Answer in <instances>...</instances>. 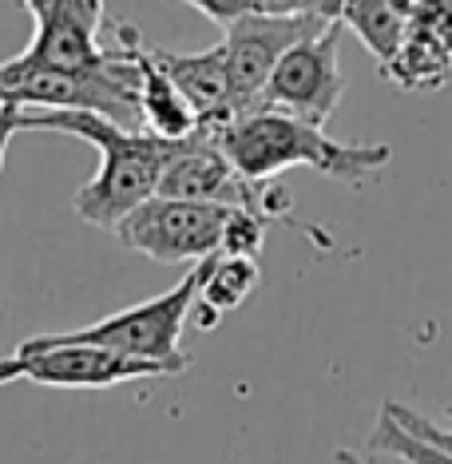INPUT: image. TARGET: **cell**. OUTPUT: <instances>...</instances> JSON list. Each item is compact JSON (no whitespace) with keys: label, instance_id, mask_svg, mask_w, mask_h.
Here are the masks:
<instances>
[{"label":"cell","instance_id":"obj_1","mask_svg":"<svg viewBox=\"0 0 452 464\" xmlns=\"http://www.w3.org/2000/svg\"><path fill=\"white\" fill-rule=\"evenodd\" d=\"M20 131H64L100 151L96 179L76 191V215L83 223L115 230L163 183L183 140H163L147 128H123L100 111L80 108H20Z\"/></svg>","mask_w":452,"mask_h":464},{"label":"cell","instance_id":"obj_2","mask_svg":"<svg viewBox=\"0 0 452 464\" xmlns=\"http://www.w3.org/2000/svg\"><path fill=\"white\" fill-rule=\"evenodd\" d=\"M210 140L226 151V160L250 179H274L290 167H310L325 179L361 187L385 163H393L389 143H341L330 140L318 123L298 120L278 108H246L223 128H207Z\"/></svg>","mask_w":452,"mask_h":464},{"label":"cell","instance_id":"obj_3","mask_svg":"<svg viewBox=\"0 0 452 464\" xmlns=\"http://www.w3.org/2000/svg\"><path fill=\"white\" fill-rule=\"evenodd\" d=\"M111 60L96 72H60L36 68L20 56L0 64V96L20 108H80L100 111L123 128H143L139 115V68L131 52L108 44Z\"/></svg>","mask_w":452,"mask_h":464},{"label":"cell","instance_id":"obj_4","mask_svg":"<svg viewBox=\"0 0 452 464\" xmlns=\"http://www.w3.org/2000/svg\"><path fill=\"white\" fill-rule=\"evenodd\" d=\"M215 258L218 255L198 258L195 266H187V278H178L171 290L159 294V298L135 302L128 310H115L91 325H80V330H60L56 337H64V342L108 345V350H120V353H131V357H151V362H171L178 373H187V369H191V357L178 350V337L187 330V318H191L198 290H203Z\"/></svg>","mask_w":452,"mask_h":464},{"label":"cell","instance_id":"obj_5","mask_svg":"<svg viewBox=\"0 0 452 464\" xmlns=\"http://www.w3.org/2000/svg\"><path fill=\"white\" fill-rule=\"evenodd\" d=\"M171 362L131 357L108 345L64 342L56 334H36L20 342L13 353L0 357V385L33 382L48 389H108L123 382H147V377H175Z\"/></svg>","mask_w":452,"mask_h":464},{"label":"cell","instance_id":"obj_6","mask_svg":"<svg viewBox=\"0 0 452 464\" xmlns=\"http://www.w3.org/2000/svg\"><path fill=\"white\" fill-rule=\"evenodd\" d=\"M235 207L203 203V198H171L151 195L115 227V235L128 250L155 262H187L223 255L226 218Z\"/></svg>","mask_w":452,"mask_h":464},{"label":"cell","instance_id":"obj_7","mask_svg":"<svg viewBox=\"0 0 452 464\" xmlns=\"http://www.w3.org/2000/svg\"><path fill=\"white\" fill-rule=\"evenodd\" d=\"M338 40H341V20H333L322 33L298 40L274 64L258 103L290 111V115H298V120H310V123H318V128H325L345 96Z\"/></svg>","mask_w":452,"mask_h":464},{"label":"cell","instance_id":"obj_8","mask_svg":"<svg viewBox=\"0 0 452 464\" xmlns=\"http://www.w3.org/2000/svg\"><path fill=\"white\" fill-rule=\"evenodd\" d=\"M333 20L322 16H274V13H246L226 24V68H230V88H235L238 111L258 108L262 88H266L270 72L286 52L313 33H322Z\"/></svg>","mask_w":452,"mask_h":464},{"label":"cell","instance_id":"obj_9","mask_svg":"<svg viewBox=\"0 0 452 464\" xmlns=\"http://www.w3.org/2000/svg\"><path fill=\"white\" fill-rule=\"evenodd\" d=\"M111 36L123 52H131L135 68H139V115L143 128L163 135V140H187V135L198 131V115L187 103V96L178 92V83L159 68V60L151 56V44L139 36V28L115 20Z\"/></svg>","mask_w":452,"mask_h":464},{"label":"cell","instance_id":"obj_10","mask_svg":"<svg viewBox=\"0 0 452 464\" xmlns=\"http://www.w3.org/2000/svg\"><path fill=\"white\" fill-rule=\"evenodd\" d=\"M151 56L159 60V68L178 83V92L195 108L198 128H223L226 120L238 115L226 68V44H215L207 52H167L151 44Z\"/></svg>","mask_w":452,"mask_h":464},{"label":"cell","instance_id":"obj_11","mask_svg":"<svg viewBox=\"0 0 452 464\" xmlns=\"http://www.w3.org/2000/svg\"><path fill=\"white\" fill-rule=\"evenodd\" d=\"M33 24H36L33 44L20 52L24 64L60 68V72H96L111 60V52L96 40L100 28L80 20L76 13H48L33 20Z\"/></svg>","mask_w":452,"mask_h":464},{"label":"cell","instance_id":"obj_12","mask_svg":"<svg viewBox=\"0 0 452 464\" xmlns=\"http://www.w3.org/2000/svg\"><path fill=\"white\" fill-rule=\"evenodd\" d=\"M381 76L393 80L397 88H405V92L445 88L448 76H452V48L440 36L428 33V28L409 24L401 48L381 64Z\"/></svg>","mask_w":452,"mask_h":464},{"label":"cell","instance_id":"obj_13","mask_svg":"<svg viewBox=\"0 0 452 464\" xmlns=\"http://www.w3.org/2000/svg\"><path fill=\"white\" fill-rule=\"evenodd\" d=\"M341 24H350L361 36V44L377 56V64H385L409 33V20L401 16V8L393 0H345Z\"/></svg>","mask_w":452,"mask_h":464},{"label":"cell","instance_id":"obj_14","mask_svg":"<svg viewBox=\"0 0 452 464\" xmlns=\"http://www.w3.org/2000/svg\"><path fill=\"white\" fill-rule=\"evenodd\" d=\"M258 282H262L258 258L218 255L215 266L207 274V282H203V290H198V302H207L210 310H218V314H230L258 290Z\"/></svg>","mask_w":452,"mask_h":464},{"label":"cell","instance_id":"obj_15","mask_svg":"<svg viewBox=\"0 0 452 464\" xmlns=\"http://www.w3.org/2000/svg\"><path fill=\"white\" fill-rule=\"evenodd\" d=\"M365 457L377 460V457H397L405 464H452L448 452H440L433 445H425L420 437H413L409 429L397 425V417L389 413L381 405V413H377V425L370 432V440H365Z\"/></svg>","mask_w":452,"mask_h":464},{"label":"cell","instance_id":"obj_16","mask_svg":"<svg viewBox=\"0 0 452 464\" xmlns=\"http://www.w3.org/2000/svg\"><path fill=\"white\" fill-rule=\"evenodd\" d=\"M266 227L270 218H262L258 210H246V207H235L226 218V235H223V255H246V258H258L262 246H266Z\"/></svg>","mask_w":452,"mask_h":464},{"label":"cell","instance_id":"obj_17","mask_svg":"<svg viewBox=\"0 0 452 464\" xmlns=\"http://www.w3.org/2000/svg\"><path fill=\"white\" fill-rule=\"evenodd\" d=\"M385 409L397 417V425H401V429H409L413 437L425 440V445H433V449H440V452H448V457H452V429L433 425V420H425L417 409L401 405V401H385ZM448 417H452V405H448Z\"/></svg>","mask_w":452,"mask_h":464},{"label":"cell","instance_id":"obj_18","mask_svg":"<svg viewBox=\"0 0 452 464\" xmlns=\"http://www.w3.org/2000/svg\"><path fill=\"white\" fill-rule=\"evenodd\" d=\"M191 8H198L203 16H210L215 24H230V20H238V16H246V13H255V0H187Z\"/></svg>","mask_w":452,"mask_h":464},{"label":"cell","instance_id":"obj_19","mask_svg":"<svg viewBox=\"0 0 452 464\" xmlns=\"http://www.w3.org/2000/svg\"><path fill=\"white\" fill-rule=\"evenodd\" d=\"M16 131H20V103L0 96V171H5V151Z\"/></svg>","mask_w":452,"mask_h":464},{"label":"cell","instance_id":"obj_20","mask_svg":"<svg viewBox=\"0 0 452 464\" xmlns=\"http://www.w3.org/2000/svg\"><path fill=\"white\" fill-rule=\"evenodd\" d=\"M195 322H198V330H215V325L223 322V314H218V310H210V305L203 302V305H198V314H195Z\"/></svg>","mask_w":452,"mask_h":464}]
</instances>
